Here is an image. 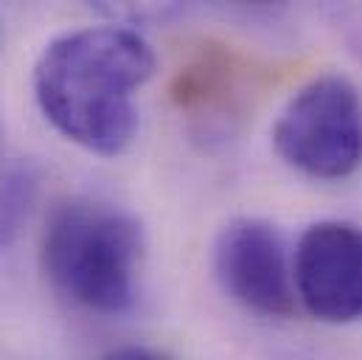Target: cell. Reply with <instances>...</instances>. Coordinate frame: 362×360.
<instances>
[{
	"mask_svg": "<svg viewBox=\"0 0 362 360\" xmlns=\"http://www.w3.org/2000/svg\"><path fill=\"white\" fill-rule=\"evenodd\" d=\"M275 152L298 172L343 180L362 167V99L340 74L298 90L272 127Z\"/></svg>",
	"mask_w": 362,
	"mask_h": 360,
	"instance_id": "cell-3",
	"label": "cell"
},
{
	"mask_svg": "<svg viewBox=\"0 0 362 360\" xmlns=\"http://www.w3.org/2000/svg\"><path fill=\"white\" fill-rule=\"evenodd\" d=\"M101 360H169L166 355L155 352V349H146V347H118L112 352H107Z\"/></svg>",
	"mask_w": 362,
	"mask_h": 360,
	"instance_id": "cell-6",
	"label": "cell"
},
{
	"mask_svg": "<svg viewBox=\"0 0 362 360\" xmlns=\"http://www.w3.org/2000/svg\"><path fill=\"white\" fill-rule=\"evenodd\" d=\"M25 183H28V180H25ZM11 200H14V203H23V200H25V197H23V186H20V191H17ZM11 208H17V206H6V208H3V225H11Z\"/></svg>",
	"mask_w": 362,
	"mask_h": 360,
	"instance_id": "cell-7",
	"label": "cell"
},
{
	"mask_svg": "<svg viewBox=\"0 0 362 360\" xmlns=\"http://www.w3.org/2000/svg\"><path fill=\"white\" fill-rule=\"evenodd\" d=\"M214 270L242 307L270 318L292 315L295 276L275 225L256 217L228 223L214 245Z\"/></svg>",
	"mask_w": 362,
	"mask_h": 360,
	"instance_id": "cell-5",
	"label": "cell"
},
{
	"mask_svg": "<svg viewBox=\"0 0 362 360\" xmlns=\"http://www.w3.org/2000/svg\"><path fill=\"white\" fill-rule=\"evenodd\" d=\"M155 68V51L138 31L85 26L45 45L34 65V99L68 141L115 158L138 135L135 96Z\"/></svg>",
	"mask_w": 362,
	"mask_h": 360,
	"instance_id": "cell-1",
	"label": "cell"
},
{
	"mask_svg": "<svg viewBox=\"0 0 362 360\" xmlns=\"http://www.w3.org/2000/svg\"><path fill=\"white\" fill-rule=\"evenodd\" d=\"M141 254L138 220L90 197L57 206L42 237V262L54 287L98 315H118L132 307Z\"/></svg>",
	"mask_w": 362,
	"mask_h": 360,
	"instance_id": "cell-2",
	"label": "cell"
},
{
	"mask_svg": "<svg viewBox=\"0 0 362 360\" xmlns=\"http://www.w3.org/2000/svg\"><path fill=\"white\" fill-rule=\"evenodd\" d=\"M295 293L306 313L326 324L362 318V228L343 220L309 225L292 259Z\"/></svg>",
	"mask_w": 362,
	"mask_h": 360,
	"instance_id": "cell-4",
	"label": "cell"
}]
</instances>
